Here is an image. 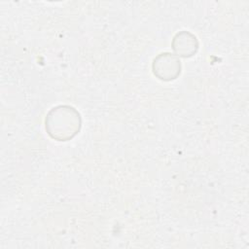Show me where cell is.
Returning a JSON list of instances; mask_svg holds the SVG:
<instances>
[{"mask_svg": "<svg viewBox=\"0 0 249 249\" xmlns=\"http://www.w3.org/2000/svg\"><path fill=\"white\" fill-rule=\"evenodd\" d=\"M81 127V115L76 108L70 105L53 107L45 118V129L49 136L56 141L71 140L80 132Z\"/></svg>", "mask_w": 249, "mask_h": 249, "instance_id": "1", "label": "cell"}, {"mask_svg": "<svg viewBox=\"0 0 249 249\" xmlns=\"http://www.w3.org/2000/svg\"><path fill=\"white\" fill-rule=\"evenodd\" d=\"M181 61L178 56L171 53H161L158 54L152 63L154 75L165 82L177 79L181 74Z\"/></svg>", "mask_w": 249, "mask_h": 249, "instance_id": "2", "label": "cell"}, {"mask_svg": "<svg viewBox=\"0 0 249 249\" xmlns=\"http://www.w3.org/2000/svg\"><path fill=\"white\" fill-rule=\"evenodd\" d=\"M198 40L190 31L182 30L176 33L171 41L173 53L178 57H191L198 51Z\"/></svg>", "mask_w": 249, "mask_h": 249, "instance_id": "3", "label": "cell"}]
</instances>
